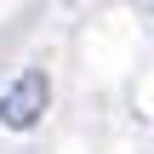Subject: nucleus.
<instances>
[{
  "label": "nucleus",
  "instance_id": "obj_1",
  "mask_svg": "<svg viewBox=\"0 0 154 154\" xmlns=\"http://www.w3.org/2000/svg\"><path fill=\"white\" fill-rule=\"evenodd\" d=\"M46 103H51L46 69H23V74L0 91V126H6V131H29V126L46 114Z\"/></svg>",
  "mask_w": 154,
  "mask_h": 154
}]
</instances>
